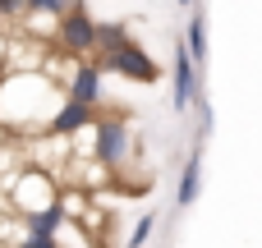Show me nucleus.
Wrapping results in <instances>:
<instances>
[{
  "instance_id": "obj_3",
  "label": "nucleus",
  "mask_w": 262,
  "mask_h": 248,
  "mask_svg": "<svg viewBox=\"0 0 262 248\" xmlns=\"http://www.w3.org/2000/svg\"><path fill=\"white\" fill-rule=\"evenodd\" d=\"M55 198H60V179L46 175V170H37V166H23V170L14 175V184H9V212H14L18 221L46 212Z\"/></svg>"
},
{
  "instance_id": "obj_5",
  "label": "nucleus",
  "mask_w": 262,
  "mask_h": 248,
  "mask_svg": "<svg viewBox=\"0 0 262 248\" xmlns=\"http://www.w3.org/2000/svg\"><path fill=\"white\" fill-rule=\"evenodd\" d=\"M97 69H101V74H120V78H129V83H157V78H161L157 60H152L134 37L120 41V46H111V51H97Z\"/></svg>"
},
{
  "instance_id": "obj_6",
  "label": "nucleus",
  "mask_w": 262,
  "mask_h": 248,
  "mask_svg": "<svg viewBox=\"0 0 262 248\" xmlns=\"http://www.w3.org/2000/svg\"><path fill=\"white\" fill-rule=\"evenodd\" d=\"M60 92H64V101H78V106H92V110H101V101H106V74L97 69V60H69L60 74Z\"/></svg>"
},
{
  "instance_id": "obj_14",
  "label": "nucleus",
  "mask_w": 262,
  "mask_h": 248,
  "mask_svg": "<svg viewBox=\"0 0 262 248\" xmlns=\"http://www.w3.org/2000/svg\"><path fill=\"white\" fill-rule=\"evenodd\" d=\"M23 14H28V0H0V18L5 23H18Z\"/></svg>"
},
{
  "instance_id": "obj_9",
  "label": "nucleus",
  "mask_w": 262,
  "mask_h": 248,
  "mask_svg": "<svg viewBox=\"0 0 262 248\" xmlns=\"http://www.w3.org/2000/svg\"><path fill=\"white\" fill-rule=\"evenodd\" d=\"M184 46H189L193 64L203 69V64H207V14H203V9L189 14V23H184Z\"/></svg>"
},
{
  "instance_id": "obj_11",
  "label": "nucleus",
  "mask_w": 262,
  "mask_h": 248,
  "mask_svg": "<svg viewBox=\"0 0 262 248\" xmlns=\"http://www.w3.org/2000/svg\"><path fill=\"white\" fill-rule=\"evenodd\" d=\"M120 41H129V23H120V18L97 23V51H111V46H120Z\"/></svg>"
},
{
  "instance_id": "obj_12",
  "label": "nucleus",
  "mask_w": 262,
  "mask_h": 248,
  "mask_svg": "<svg viewBox=\"0 0 262 248\" xmlns=\"http://www.w3.org/2000/svg\"><path fill=\"white\" fill-rule=\"evenodd\" d=\"M74 5H83V0H28V14H41V18H55V23H60ZM28 14H23V18H28Z\"/></svg>"
},
{
  "instance_id": "obj_15",
  "label": "nucleus",
  "mask_w": 262,
  "mask_h": 248,
  "mask_svg": "<svg viewBox=\"0 0 262 248\" xmlns=\"http://www.w3.org/2000/svg\"><path fill=\"white\" fill-rule=\"evenodd\" d=\"M180 5H184V9H193V0H180Z\"/></svg>"
},
{
  "instance_id": "obj_2",
  "label": "nucleus",
  "mask_w": 262,
  "mask_h": 248,
  "mask_svg": "<svg viewBox=\"0 0 262 248\" xmlns=\"http://www.w3.org/2000/svg\"><path fill=\"white\" fill-rule=\"evenodd\" d=\"M92 161H101L111 175H120L134 161V120L120 110H101L92 120Z\"/></svg>"
},
{
  "instance_id": "obj_1",
  "label": "nucleus",
  "mask_w": 262,
  "mask_h": 248,
  "mask_svg": "<svg viewBox=\"0 0 262 248\" xmlns=\"http://www.w3.org/2000/svg\"><path fill=\"white\" fill-rule=\"evenodd\" d=\"M64 92L55 74L46 69H23V74H0V133L5 138H41L60 110Z\"/></svg>"
},
{
  "instance_id": "obj_8",
  "label": "nucleus",
  "mask_w": 262,
  "mask_h": 248,
  "mask_svg": "<svg viewBox=\"0 0 262 248\" xmlns=\"http://www.w3.org/2000/svg\"><path fill=\"white\" fill-rule=\"evenodd\" d=\"M101 110H92V106H78V101H60V110H55V120H51V129L46 133H55V138H78L83 129H92V120H97Z\"/></svg>"
},
{
  "instance_id": "obj_4",
  "label": "nucleus",
  "mask_w": 262,
  "mask_h": 248,
  "mask_svg": "<svg viewBox=\"0 0 262 248\" xmlns=\"http://www.w3.org/2000/svg\"><path fill=\"white\" fill-rule=\"evenodd\" d=\"M55 51L69 60H97V18L88 14V5H74L55 23Z\"/></svg>"
},
{
  "instance_id": "obj_10",
  "label": "nucleus",
  "mask_w": 262,
  "mask_h": 248,
  "mask_svg": "<svg viewBox=\"0 0 262 248\" xmlns=\"http://www.w3.org/2000/svg\"><path fill=\"white\" fill-rule=\"evenodd\" d=\"M198 193H203V156L193 152L189 161H184V170H180V207H193L198 202Z\"/></svg>"
},
{
  "instance_id": "obj_13",
  "label": "nucleus",
  "mask_w": 262,
  "mask_h": 248,
  "mask_svg": "<svg viewBox=\"0 0 262 248\" xmlns=\"http://www.w3.org/2000/svg\"><path fill=\"white\" fill-rule=\"evenodd\" d=\"M152 230H157V212H143V216L134 221V230H129V239H124V248H143L147 239H152Z\"/></svg>"
},
{
  "instance_id": "obj_7",
  "label": "nucleus",
  "mask_w": 262,
  "mask_h": 248,
  "mask_svg": "<svg viewBox=\"0 0 262 248\" xmlns=\"http://www.w3.org/2000/svg\"><path fill=\"white\" fill-rule=\"evenodd\" d=\"M170 69H175V92H170V101H175V110L184 115V110L193 106V97H198V64H193V55H189L184 41H175V60H170Z\"/></svg>"
}]
</instances>
